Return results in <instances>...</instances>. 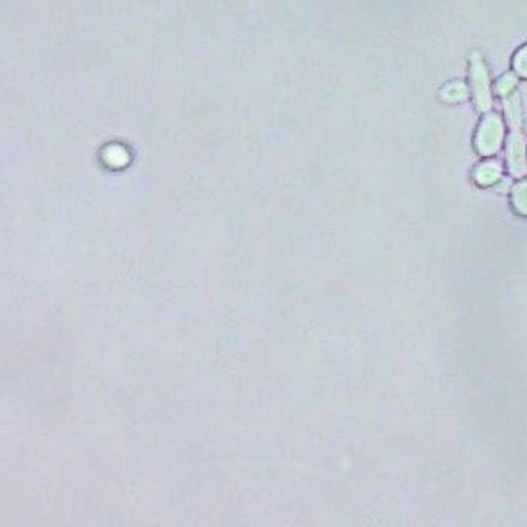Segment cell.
I'll return each mask as SVG.
<instances>
[{"label":"cell","instance_id":"6da1fadb","mask_svg":"<svg viewBox=\"0 0 527 527\" xmlns=\"http://www.w3.org/2000/svg\"><path fill=\"white\" fill-rule=\"evenodd\" d=\"M473 85H475V96L476 102L481 110H487L490 107V94H489V84H487V76L483 63L479 62L478 56H473Z\"/></svg>","mask_w":527,"mask_h":527},{"label":"cell","instance_id":"7a4b0ae2","mask_svg":"<svg viewBox=\"0 0 527 527\" xmlns=\"http://www.w3.org/2000/svg\"><path fill=\"white\" fill-rule=\"evenodd\" d=\"M509 164L510 170L516 177H521L524 173V142L520 135H512L509 140Z\"/></svg>","mask_w":527,"mask_h":527},{"label":"cell","instance_id":"3957f363","mask_svg":"<svg viewBox=\"0 0 527 527\" xmlns=\"http://www.w3.org/2000/svg\"><path fill=\"white\" fill-rule=\"evenodd\" d=\"M523 54H524V56H526V58H527V50H524V51H523ZM518 68H520V70L523 71V73H524V75H527V63H524V66H520V67H518Z\"/></svg>","mask_w":527,"mask_h":527}]
</instances>
